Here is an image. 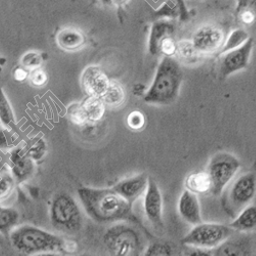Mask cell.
<instances>
[{
  "mask_svg": "<svg viewBox=\"0 0 256 256\" xmlns=\"http://www.w3.org/2000/svg\"><path fill=\"white\" fill-rule=\"evenodd\" d=\"M42 62H44V60H42L41 54L38 52H28L22 58V65L25 69L31 72L39 69Z\"/></svg>",
  "mask_w": 256,
  "mask_h": 256,
  "instance_id": "31",
  "label": "cell"
},
{
  "mask_svg": "<svg viewBox=\"0 0 256 256\" xmlns=\"http://www.w3.org/2000/svg\"><path fill=\"white\" fill-rule=\"evenodd\" d=\"M10 239L16 250L27 256L50 252L73 254L77 251L74 241L30 224L16 228L10 234Z\"/></svg>",
  "mask_w": 256,
  "mask_h": 256,
  "instance_id": "2",
  "label": "cell"
},
{
  "mask_svg": "<svg viewBox=\"0 0 256 256\" xmlns=\"http://www.w3.org/2000/svg\"><path fill=\"white\" fill-rule=\"evenodd\" d=\"M252 50L253 39L250 38L241 48L222 54L220 67V77L226 79L234 73L247 69Z\"/></svg>",
  "mask_w": 256,
  "mask_h": 256,
  "instance_id": "10",
  "label": "cell"
},
{
  "mask_svg": "<svg viewBox=\"0 0 256 256\" xmlns=\"http://www.w3.org/2000/svg\"><path fill=\"white\" fill-rule=\"evenodd\" d=\"M247 4L240 6V10L238 12L239 20L246 25L250 26L256 22V4Z\"/></svg>",
  "mask_w": 256,
  "mask_h": 256,
  "instance_id": "27",
  "label": "cell"
},
{
  "mask_svg": "<svg viewBox=\"0 0 256 256\" xmlns=\"http://www.w3.org/2000/svg\"><path fill=\"white\" fill-rule=\"evenodd\" d=\"M180 256H182V255H180Z\"/></svg>",
  "mask_w": 256,
  "mask_h": 256,
  "instance_id": "40",
  "label": "cell"
},
{
  "mask_svg": "<svg viewBox=\"0 0 256 256\" xmlns=\"http://www.w3.org/2000/svg\"><path fill=\"white\" fill-rule=\"evenodd\" d=\"M176 26L169 20H158L154 23L148 39V52L152 56H159L160 48L164 41L170 37H174Z\"/></svg>",
  "mask_w": 256,
  "mask_h": 256,
  "instance_id": "17",
  "label": "cell"
},
{
  "mask_svg": "<svg viewBox=\"0 0 256 256\" xmlns=\"http://www.w3.org/2000/svg\"><path fill=\"white\" fill-rule=\"evenodd\" d=\"M256 195V176L254 174H246L238 178L232 184L228 202L230 210L241 212L250 205Z\"/></svg>",
  "mask_w": 256,
  "mask_h": 256,
  "instance_id": "8",
  "label": "cell"
},
{
  "mask_svg": "<svg viewBox=\"0 0 256 256\" xmlns=\"http://www.w3.org/2000/svg\"><path fill=\"white\" fill-rule=\"evenodd\" d=\"M68 116H69L70 120L76 125H84L85 123L88 122L86 117H85L84 112H83L81 102L73 104L70 106V108L68 110Z\"/></svg>",
  "mask_w": 256,
  "mask_h": 256,
  "instance_id": "32",
  "label": "cell"
},
{
  "mask_svg": "<svg viewBox=\"0 0 256 256\" xmlns=\"http://www.w3.org/2000/svg\"><path fill=\"white\" fill-rule=\"evenodd\" d=\"M240 168L241 163L238 158L230 153L220 152L213 156L207 167V174L212 182L211 193L216 196L220 195Z\"/></svg>",
  "mask_w": 256,
  "mask_h": 256,
  "instance_id": "7",
  "label": "cell"
},
{
  "mask_svg": "<svg viewBox=\"0 0 256 256\" xmlns=\"http://www.w3.org/2000/svg\"><path fill=\"white\" fill-rule=\"evenodd\" d=\"M232 232L230 226L220 224H201L194 226L182 243L194 249L212 250L224 244L232 237Z\"/></svg>",
  "mask_w": 256,
  "mask_h": 256,
  "instance_id": "6",
  "label": "cell"
},
{
  "mask_svg": "<svg viewBox=\"0 0 256 256\" xmlns=\"http://www.w3.org/2000/svg\"><path fill=\"white\" fill-rule=\"evenodd\" d=\"M50 222L52 226L67 234L79 232L83 228V213L78 202L69 194H58L50 205Z\"/></svg>",
  "mask_w": 256,
  "mask_h": 256,
  "instance_id": "4",
  "label": "cell"
},
{
  "mask_svg": "<svg viewBox=\"0 0 256 256\" xmlns=\"http://www.w3.org/2000/svg\"><path fill=\"white\" fill-rule=\"evenodd\" d=\"M16 180L12 174H4L0 176V202L8 199L14 190Z\"/></svg>",
  "mask_w": 256,
  "mask_h": 256,
  "instance_id": "28",
  "label": "cell"
},
{
  "mask_svg": "<svg viewBox=\"0 0 256 256\" xmlns=\"http://www.w3.org/2000/svg\"><path fill=\"white\" fill-rule=\"evenodd\" d=\"M102 100L106 106L111 108H118L122 106L126 100V92L123 85L116 80H111L110 86Z\"/></svg>",
  "mask_w": 256,
  "mask_h": 256,
  "instance_id": "21",
  "label": "cell"
},
{
  "mask_svg": "<svg viewBox=\"0 0 256 256\" xmlns=\"http://www.w3.org/2000/svg\"><path fill=\"white\" fill-rule=\"evenodd\" d=\"M232 230L249 232L256 228V206L249 205L230 224Z\"/></svg>",
  "mask_w": 256,
  "mask_h": 256,
  "instance_id": "20",
  "label": "cell"
},
{
  "mask_svg": "<svg viewBox=\"0 0 256 256\" xmlns=\"http://www.w3.org/2000/svg\"><path fill=\"white\" fill-rule=\"evenodd\" d=\"M144 214L155 228H163V197L158 184L150 180L144 194Z\"/></svg>",
  "mask_w": 256,
  "mask_h": 256,
  "instance_id": "12",
  "label": "cell"
},
{
  "mask_svg": "<svg viewBox=\"0 0 256 256\" xmlns=\"http://www.w3.org/2000/svg\"><path fill=\"white\" fill-rule=\"evenodd\" d=\"M111 84V79L98 66H90L81 76V86L86 96L102 98Z\"/></svg>",
  "mask_w": 256,
  "mask_h": 256,
  "instance_id": "11",
  "label": "cell"
},
{
  "mask_svg": "<svg viewBox=\"0 0 256 256\" xmlns=\"http://www.w3.org/2000/svg\"><path fill=\"white\" fill-rule=\"evenodd\" d=\"M148 182H150V178L146 176V174H142L118 182L113 190L127 202L134 204L136 200L146 194Z\"/></svg>",
  "mask_w": 256,
  "mask_h": 256,
  "instance_id": "13",
  "label": "cell"
},
{
  "mask_svg": "<svg viewBox=\"0 0 256 256\" xmlns=\"http://www.w3.org/2000/svg\"><path fill=\"white\" fill-rule=\"evenodd\" d=\"M81 106L88 122H98L102 120L106 114V106L102 98L86 96L81 102Z\"/></svg>",
  "mask_w": 256,
  "mask_h": 256,
  "instance_id": "19",
  "label": "cell"
},
{
  "mask_svg": "<svg viewBox=\"0 0 256 256\" xmlns=\"http://www.w3.org/2000/svg\"><path fill=\"white\" fill-rule=\"evenodd\" d=\"M8 134H6V132L0 130V148H6L10 146L8 144Z\"/></svg>",
  "mask_w": 256,
  "mask_h": 256,
  "instance_id": "37",
  "label": "cell"
},
{
  "mask_svg": "<svg viewBox=\"0 0 256 256\" xmlns=\"http://www.w3.org/2000/svg\"><path fill=\"white\" fill-rule=\"evenodd\" d=\"M29 79L31 84L35 88H44L48 81V75L44 69H36L30 72Z\"/></svg>",
  "mask_w": 256,
  "mask_h": 256,
  "instance_id": "33",
  "label": "cell"
},
{
  "mask_svg": "<svg viewBox=\"0 0 256 256\" xmlns=\"http://www.w3.org/2000/svg\"><path fill=\"white\" fill-rule=\"evenodd\" d=\"M126 122L130 130L138 132L144 128V126L146 124V116L144 115V113H142L140 111H134L127 116Z\"/></svg>",
  "mask_w": 256,
  "mask_h": 256,
  "instance_id": "30",
  "label": "cell"
},
{
  "mask_svg": "<svg viewBox=\"0 0 256 256\" xmlns=\"http://www.w3.org/2000/svg\"><path fill=\"white\" fill-rule=\"evenodd\" d=\"M214 256H245V250L237 244L226 242L218 248Z\"/></svg>",
  "mask_w": 256,
  "mask_h": 256,
  "instance_id": "29",
  "label": "cell"
},
{
  "mask_svg": "<svg viewBox=\"0 0 256 256\" xmlns=\"http://www.w3.org/2000/svg\"><path fill=\"white\" fill-rule=\"evenodd\" d=\"M34 256H62L60 253H52V252H50V253H42V254H37V255H34Z\"/></svg>",
  "mask_w": 256,
  "mask_h": 256,
  "instance_id": "38",
  "label": "cell"
},
{
  "mask_svg": "<svg viewBox=\"0 0 256 256\" xmlns=\"http://www.w3.org/2000/svg\"><path fill=\"white\" fill-rule=\"evenodd\" d=\"M56 41L58 46L62 50L75 52L86 46L88 38L81 30L74 27H68L62 29L56 34Z\"/></svg>",
  "mask_w": 256,
  "mask_h": 256,
  "instance_id": "16",
  "label": "cell"
},
{
  "mask_svg": "<svg viewBox=\"0 0 256 256\" xmlns=\"http://www.w3.org/2000/svg\"><path fill=\"white\" fill-rule=\"evenodd\" d=\"M26 152H27L28 156L35 162V161L41 159L42 157L44 156V154H46V144L42 140H38L30 146L29 150H26Z\"/></svg>",
  "mask_w": 256,
  "mask_h": 256,
  "instance_id": "34",
  "label": "cell"
},
{
  "mask_svg": "<svg viewBox=\"0 0 256 256\" xmlns=\"http://www.w3.org/2000/svg\"><path fill=\"white\" fill-rule=\"evenodd\" d=\"M12 176L16 182H24L35 172V162L28 156L25 148H16L10 155Z\"/></svg>",
  "mask_w": 256,
  "mask_h": 256,
  "instance_id": "14",
  "label": "cell"
},
{
  "mask_svg": "<svg viewBox=\"0 0 256 256\" xmlns=\"http://www.w3.org/2000/svg\"><path fill=\"white\" fill-rule=\"evenodd\" d=\"M102 241L111 256H138L142 247L140 232L123 222L106 230Z\"/></svg>",
  "mask_w": 256,
  "mask_h": 256,
  "instance_id": "5",
  "label": "cell"
},
{
  "mask_svg": "<svg viewBox=\"0 0 256 256\" xmlns=\"http://www.w3.org/2000/svg\"><path fill=\"white\" fill-rule=\"evenodd\" d=\"M176 54L184 62H195L198 56L199 52L196 50L193 42L184 40L178 42V52Z\"/></svg>",
  "mask_w": 256,
  "mask_h": 256,
  "instance_id": "26",
  "label": "cell"
},
{
  "mask_svg": "<svg viewBox=\"0 0 256 256\" xmlns=\"http://www.w3.org/2000/svg\"><path fill=\"white\" fill-rule=\"evenodd\" d=\"M249 34L243 29H237L232 32V34L228 37L226 44L222 50V54H224L234 50H237L244 46L249 40Z\"/></svg>",
  "mask_w": 256,
  "mask_h": 256,
  "instance_id": "24",
  "label": "cell"
},
{
  "mask_svg": "<svg viewBox=\"0 0 256 256\" xmlns=\"http://www.w3.org/2000/svg\"><path fill=\"white\" fill-rule=\"evenodd\" d=\"M78 197L88 216L98 224H119L132 214V204L113 188H78Z\"/></svg>",
  "mask_w": 256,
  "mask_h": 256,
  "instance_id": "1",
  "label": "cell"
},
{
  "mask_svg": "<svg viewBox=\"0 0 256 256\" xmlns=\"http://www.w3.org/2000/svg\"><path fill=\"white\" fill-rule=\"evenodd\" d=\"M20 222V213L14 208L0 206V234L8 236L16 228Z\"/></svg>",
  "mask_w": 256,
  "mask_h": 256,
  "instance_id": "22",
  "label": "cell"
},
{
  "mask_svg": "<svg viewBox=\"0 0 256 256\" xmlns=\"http://www.w3.org/2000/svg\"><path fill=\"white\" fill-rule=\"evenodd\" d=\"M29 75H30V72L24 67H18L14 72V78L18 82L25 81L29 77Z\"/></svg>",
  "mask_w": 256,
  "mask_h": 256,
  "instance_id": "35",
  "label": "cell"
},
{
  "mask_svg": "<svg viewBox=\"0 0 256 256\" xmlns=\"http://www.w3.org/2000/svg\"><path fill=\"white\" fill-rule=\"evenodd\" d=\"M192 42L199 54H212L222 52L226 44V34L218 27L204 26L197 30Z\"/></svg>",
  "mask_w": 256,
  "mask_h": 256,
  "instance_id": "9",
  "label": "cell"
},
{
  "mask_svg": "<svg viewBox=\"0 0 256 256\" xmlns=\"http://www.w3.org/2000/svg\"><path fill=\"white\" fill-rule=\"evenodd\" d=\"M186 256H214L210 250H202V249H194L192 250Z\"/></svg>",
  "mask_w": 256,
  "mask_h": 256,
  "instance_id": "36",
  "label": "cell"
},
{
  "mask_svg": "<svg viewBox=\"0 0 256 256\" xmlns=\"http://www.w3.org/2000/svg\"><path fill=\"white\" fill-rule=\"evenodd\" d=\"M186 188L195 195L211 193L212 182L207 172H200L190 174L186 180Z\"/></svg>",
  "mask_w": 256,
  "mask_h": 256,
  "instance_id": "18",
  "label": "cell"
},
{
  "mask_svg": "<svg viewBox=\"0 0 256 256\" xmlns=\"http://www.w3.org/2000/svg\"><path fill=\"white\" fill-rule=\"evenodd\" d=\"M0 123L8 130L16 126L14 112L2 86H0Z\"/></svg>",
  "mask_w": 256,
  "mask_h": 256,
  "instance_id": "23",
  "label": "cell"
},
{
  "mask_svg": "<svg viewBox=\"0 0 256 256\" xmlns=\"http://www.w3.org/2000/svg\"><path fill=\"white\" fill-rule=\"evenodd\" d=\"M144 256H176V253L170 243L155 242L148 247Z\"/></svg>",
  "mask_w": 256,
  "mask_h": 256,
  "instance_id": "25",
  "label": "cell"
},
{
  "mask_svg": "<svg viewBox=\"0 0 256 256\" xmlns=\"http://www.w3.org/2000/svg\"><path fill=\"white\" fill-rule=\"evenodd\" d=\"M184 73L178 62L174 58L164 56L160 62L151 88L146 92L144 100L146 104L168 106L176 102Z\"/></svg>",
  "mask_w": 256,
  "mask_h": 256,
  "instance_id": "3",
  "label": "cell"
},
{
  "mask_svg": "<svg viewBox=\"0 0 256 256\" xmlns=\"http://www.w3.org/2000/svg\"><path fill=\"white\" fill-rule=\"evenodd\" d=\"M178 212L180 218L190 226H196L203 224L199 198L188 190L180 198Z\"/></svg>",
  "mask_w": 256,
  "mask_h": 256,
  "instance_id": "15",
  "label": "cell"
},
{
  "mask_svg": "<svg viewBox=\"0 0 256 256\" xmlns=\"http://www.w3.org/2000/svg\"><path fill=\"white\" fill-rule=\"evenodd\" d=\"M79 256H92V255H86V254H85V255H79Z\"/></svg>",
  "mask_w": 256,
  "mask_h": 256,
  "instance_id": "39",
  "label": "cell"
}]
</instances>
